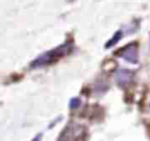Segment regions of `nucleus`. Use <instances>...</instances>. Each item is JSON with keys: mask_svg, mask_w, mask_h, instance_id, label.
I'll list each match as a JSON object with an SVG mask.
<instances>
[{"mask_svg": "<svg viewBox=\"0 0 150 141\" xmlns=\"http://www.w3.org/2000/svg\"><path fill=\"white\" fill-rule=\"evenodd\" d=\"M132 77H134V73L128 69H118L115 73V79L117 84L123 87L130 84V82L132 80Z\"/></svg>", "mask_w": 150, "mask_h": 141, "instance_id": "20e7f679", "label": "nucleus"}, {"mask_svg": "<svg viewBox=\"0 0 150 141\" xmlns=\"http://www.w3.org/2000/svg\"><path fill=\"white\" fill-rule=\"evenodd\" d=\"M80 105H81V100H80V98H73V99L70 100V103H69V107H70L71 110L77 108Z\"/></svg>", "mask_w": 150, "mask_h": 141, "instance_id": "423d86ee", "label": "nucleus"}, {"mask_svg": "<svg viewBox=\"0 0 150 141\" xmlns=\"http://www.w3.org/2000/svg\"><path fill=\"white\" fill-rule=\"evenodd\" d=\"M83 134H84L83 126H81L79 124L70 122L64 127V129L62 131L57 141H79Z\"/></svg>", "mask_w": 150, "mask_h": 141, "instance_id": "f03ea898", "label": "nucleus"}, {"mask_svg": "<svg viewBox=\"0 0 150 141\" xmlns=\"http://www.w3.org/2000/svg\"><path fill=\"white\" fill-rule=\"evenodd\" d=\"M127 62L129 63H137L138 61V52H137V45L135 43L127 45L120 54Z\"/></svg>", "mask_w": 150, "mask_h": 141, "instance_id": "7ed1b4c3", "label": "nucleus"}, {"mask_svg": "<svg viewBox=\"0 0 150 141\" xmlns=\"http://www.w3.org/2000/svg\"><path fill=\"white\" fill-rule=\"evenodd\" d=\"M41 138H42V135H41V134H39V135H36L32 141H41Z\"/></svg>", "mask_w": 150, "mask_h": 141, "instance_id": "0eeeda50", "label": "nucleus"}, {"mask_svg": "<svg viewBox=\"0 0 150 141\" xmlns=\"http://www.w3.org/2000/svg\"><path fill=\"white\" fill-rule=\"evenodd\" d=\"M121 37H122V31H117V33L115 34V36H114V37H112V38H111V40L105 44V47H107V48H109V47H111V45L116 44Z\"/></svg>", "mask_w": 150, "mask_h": 141, "instance_id": "39448f33", "label": "nucleus"}, {"mask_svg": "<svg viewBox=\"0 0 150 141\" xmlns=\"http://www.w3.org/2000/svg\"><path fill=\"white\" fill-rule=\"evenodd\" d=\"M71 50V45L70 43H64L59 45L55 49H52L45 54H42L41 56H39L38 58H35L32 62V68H40V66H45V65H49L54 62H56L59 58H61L62 56L67 55L69 51Z\"/></svg>", "mask_w": 150, "mask_h": 141, "instance_id": "f257e3e1", "label": "nucleus"}]
</instances>
